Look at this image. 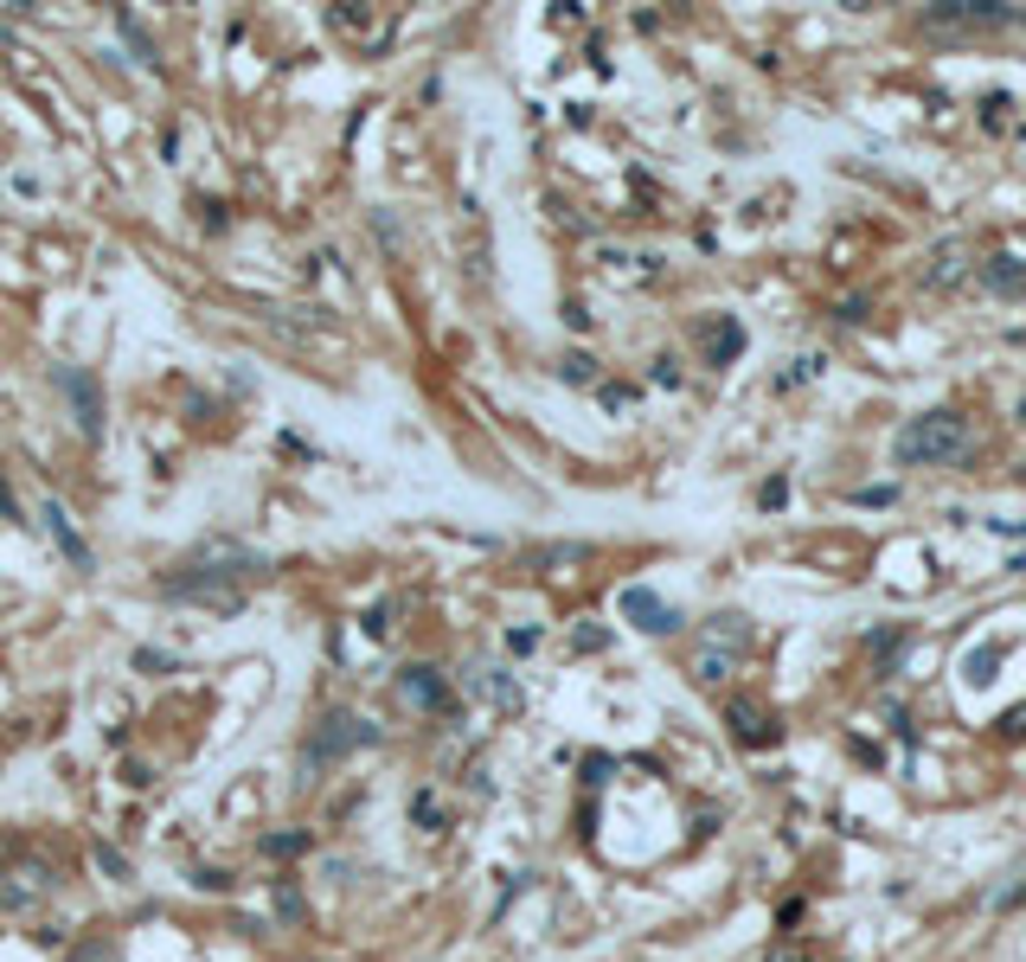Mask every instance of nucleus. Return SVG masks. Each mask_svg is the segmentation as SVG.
<instances>
[{
    "instance_id": "obj_1",
    "label": "nucleus",
    "mask_w": 1026,
    "mask_h": 962,
    "mask_svg": "<svg viewBox=\"0 0 1026 962\" xmlns=\"http://www.w3.org/2000/svg\"><path fill=\"white\" fill-rule=\"evenodd\" d=\"M968 450V423L957 412H924L891 436V463L898 469H924V463H957Z\"/></svg>"
},
{
    "instance_id": "obj_2",
    "label": "nucleus",
    "mask_w": 1026,
    "mask_h": 962,
    "mask_svg": "<svg viewBox=\"0 0 1026 962\" xmlns=\"http://www.w3.org/2000/svg\"><path fill=\"white\" fill-rule=\"evenodd\" d=\"M161 597H174V604H205V610H238V604H244L238 578H231V571H205V565H180L174 578H161Z\"/></svg>"
},
{
    "instance_id": "obj_3",
    "label": "nucleus",
    "mask_w": 1026,
    "mask_h": 962,
    "mask_svg": "<svg viewBox=\"0 0 1026 962\" xmlns=\"http://www.w3.org/2000/svg\"><path fill=\"white\" fill-rule=\"evenodd\" d=\"M372 738H379V725H366L359 712H328V719H321V732L308 738L302 763H308V770H315V763H334V757L359 751V745H372Z\"/></svg>"
},
{
    "instance_id": "obj_4",
    "label": "nucleus",
    "mask_w": 1026,
    "mask_h": 962,
    "mask_svg": "<svg viewBox=\"0 0 1026 962\" xmlns=\"http://www.w3.org/2000/svg\"><path fill=\"white\" fill-rule=\"evenodd\" d=\"M59 392H65L71 412H77V430L97 443V436H103V392H97V379H90L84 366H59Z\"/></svg>"
},
{
    "instance_id": "obj_5",
    "label": "nucleus",
    "mask_w": 1026,
    "mask_h": 962,
    "mask_svg": "<svg viewBox=\"0 0 1026 962\" xmlns=\"http://www.w3.org/2000/svg\"><path fill=\"white\" fill-rule=\"evenodd\" d=\"M622 617L635 622V629H648V635H674L681 629V610L674 604H661L655 591H642V584H629L622 591Z\"/></svg>"
},
{
    "instance_id": "obj_6",
    "label": "nucleus",
    "mask_w": 1026,
    "mask_h": 962,
    "mask_svg": "<svg viewBox=\"0 0 1026 962\" xmlns=\"http://www.w3.org/2000/svg\"><path fill=\"white\" fill-rule=\"evenodd\" d=\"M930 20H937V26H1008V20H1021V13L1001 7V0H937Z\"/></svg>"
},
{
    "instance_id": "obj_7",
    "label": "nucleus",
    "mask_w": 1026,
    "mask_h": 962,
    "mask_svg": "<svg viewBox=\"0 0 1026 962\" xmlns=\"http://www.w3.org/2000/svg\"><path fill=\"white\" fill-rule=\"evenodd\" d=\"M398 699L410 712H449V681L436 668H405L398 674Z\"/></svg>"
},
{
    "instance_id": "obj_8",
    "label": "nucleus",
    "mask_w": 1026,
    "mask_h": 962,
    "mask_svg": "<svg viewBox=\"0 0 1026 962\" xmlns=\"http://www.w3.org/2000/svg\"><path fill=\"white\" fill-rule=\"evenodd\" d=\"M699 648H725V655H745V648H751V622L732 617V610H719V617L699 622Z\"/></svg>"
},
{
    "instance_id": "obj_9",
    "label": "nucleus",
    "mask_w": 1026,
    "mask_h": 962,
    "mask_svg": "<svg viewBox=\"0 0 1026 962\" xmlns=\"http://www.w3.org/2000/svg\"><path fill=\"white\" fill-rule=\"evenodd\" d=\"M46 893H52V873L26 860V866H13V873H7V886H0V904H13V911H26V904H39V898H46Z\"/></svg>"
},
{
    "instance_id": "obj_10",
    "label": "nucleus",
    "mask_w": 1026,
    "mask_h": 962,
    "mask_svg": "<svg viewBox=\"0 0 1026 962\" xmlns=\"http://www.w3.org/2000/svg\"><path fill=\"white\" fill-rule=\"evenodd\" d=\"M732 738L738 745H776V719L763 712V706H751V699H732Z\"/></svg>"
},
{
    "instance_id": "obj_11",
    "label": "nucleus",
    "mask_w": 1026,
    "mask_h": 962,
    "mask_svg": "<svg viewBox=\"0 0 1026 962\" xmlns=\"http://www.w3.org/2000/svg\"><path fill=\"white\" fill-rule=\"evenodd\" d=\"M732 674H738V655H725V648H699L693 655V681L699 687H725Z\"/></svg>"
},
{
    "instance_id": "obj_12",
    "label": "nucleus",
    "mask_w": 1026,
    "mask_h": 962,
    "mask_svg": "<svg viewBox=\"0 0 1026 962\" xmlns=\"http://www.w3.org/2000/svg\"><path fill=\"white\" fill-rule=\"evenodd\" d=\"M46 520H52V540H59V546L71 552V565H77V571H90V546L77 540V527H71V514H65V507H59V501L46 507Z\"/></svg>"
},
{
    "instance_id": "obj_13",
    "label": "nucleus",
    "mask_w": 1026,
    "mask_h": 962,
    "mask_svg": "<svg viewBox=\"0 0 1026 962\" xmlns=\"http://www.w3.org/2000/svg\"><path fill=\"white\" fill-rule=\"evenodd\" d=\"M738 346H745V334H738V321H712V328H706V359H712V366L738 359Z\"/></svg>"
},
{
    "instance_id": "obj_14",
    "label": "nucleus",
    "mask_w": 1026,
    "mask_h": 962,
    "mask_svg": "<svg viewBox=\"0 0 1026 962\" xmlns=\"http://www.w3.org/2000/svg\"><path fill=\"white\" fill-rule=\"evenodd\" d=\"M476 693H487V699H494L501 712H514V706H520V687H514V681H507L501 668H481V674H476Z\"/></svg>"
},
{
    "instance_id": "obj_15",
    "label": "nucleus",
    "mask_w": 1026,
    "mask_h": 962,
    "mask_svg": "<svg viewBox=\"0 0 1026 962\" xmlns=\"http://www.w3.org/2000/svg\"><path fill=\"white\" fill-rule=\"evenodd\" d=\"M995 668H1001V642H981V648L968 655V668H962V674H968V687H988V681H995Z\"/></svg>"
},
{
    "instance_id": "obj_16",
    "label": "nucleus",
    "mask_w": 1026,
    "mask_h": 962,
    "mask_svg": "<svg viewBox=\"0 0 1026 962\" xmlns=\"http://www.w3.org/2000/svg\"><path fill=\"white\" fill-rule=\"evenodd\" d=\"M988 289H1026V270H1021V257H988Z\"/></svg>"
},
{
    "instance_id": "obj_17",
    "label": "nucleus",
    "mask_w": 1026,
    "mask_h": 962,
    "mask_svg": "<svg viewBox=\"0 0 1026 962\" xmlns=\"http://www.w3.org/2000/svg\"><path fill=\"white\" fill-rule=\"evenodd\" d=\"M558 372H565L571 385H591V379H597V359H591V353H565V366H558Z\"/></svg>"
},
{
    "instance_id": "obj_18",
    "label": "nucleus",
    "mask_w": 1026,
    "mask_h": 962,
    "mask_svg": "<svg viewBox=\"0 0 1026 962\" xmlns=\"http://www.w3.org/2000/svg\"><path fill=\"white\" fill-rule=\"evenodd\" d=\"M302 847H308V834H270L264 840V853H276V860H295Z\"/></svg>"
},
{
    "instance_id": "obj_19",
    "label": "nucleus",
    "mask_w": 1026,
    "mask_h": 962,
    "mask_svg": "<svg viewBox=\"0 0 1026 962\" xmlns=\"http://www.w3.org/2000/svg\"><path fill=\"white\" fill-rule=\"evenodd\" d=\"M136 668H148V674H174L180 661H174V655H161V648H141V655H136Z\"/></svg>"
},
{
    "instance_id": "obj_20",
    "label": "nucleus",
    "mask_w": 1026,
    "mask_h": 962,
    "mask_svg": "<svg viewBox=\"0 0 1026 962\" xmlns=\"http://www.w3.org/2000/svg\"><path fill=\"white\" fill-rule=\"evenodd\" d=\"M995 732H1001V738H1026V706L1001 712V719H995Z\"/></svg>"
},
{
    "instance_id": "obj_21",
    "label": "nucleus",
    "mask_w": 1026,
    "mask_h": 962,
    "mask_svg": "<svg viewBox=\"0 0 1026 962\" xmlns=\"http://www.w3.org/2000/svg\"><path fill=\"white\" fill-rule=\"evenodd\" d=\"M571 642L591 655V648H610V629H591V622H584V629H571Z\"/></svg>"
},
{
    "instance_id": "obj_22",
    "label": "nucleus",
    "mask_w": 1026,
    "mask_h": 962,
    "mask_svg": "<svg viewBox=\"0 0 1026 962\" xmlns=\"http://www.w3.org/2000/svg\"><path fill=\"white\" fill-rule=\"evenodd\" d=\"M507 648H514V655H533V648H540V629H507Z\"/></svg>"
},
{
    "instance_id": "obj_23",
    "label": "nucleus",
    "mask_w": 1026,
    "mask_h": 962,
    "mask_svg": "<svg viewBox=\"0 0 1026 962\" xmlns=\"http://www.w3.org/2000/svg\"><path fill=\"white\" fill-rule=\"evenodd\" d=\"M97 860H103V873H116V879H129V860H123L116 847H97Z\"/></svg>"
},
{
    "instance_id": "obj_24",
    "label": "nucleus",
    "mask_w": 1026,
    "mask_h": 962,
    "mask_svg": "<svg viewBox=\"0 0 1026 962\" xmlns=\"http://www.w3.org/2000/svg\"><path fill=\"white\" fill-rule=\"evenodd\" d=\"M276 911H282V917H302V898H295V886H282V893H276Z\"/></svg>"
},
{
    "instance_id": "obj_25",
    "label": "nucleus",
    "mask_w": 1026,
    "mask_h": 962,
    "mask_svg": "<svg viewBox=\"0 0 1026 962\" xmlns=\"http://www.w3.org/2000/svg\"><path fill=\"white\" fill-rule=\"evenodd\" d=\"M629 398H635V392H629V385H604V405H610V412H622V405H629Z\"/></svg>"
},
{
    "instance_id": "obj_26",
    "label": "nucleus",
    "mask_w": 1026,
    "mask_h": 962,
    "mask_svg": "<svg viewBox=\"0 0 1026 962\" xmlns=\"http://www.w3.org/2000/svg\"><path fill=\"white\" fill-rule=\"evenodd\" d=\"M763 962H809V957H802V950H770Z\"/></svg>"
},
{
    "instance_id": "obj_27",
    "label": "nucleus",
    "mask_w": 1026,
    "mask_h": 962,
    "mask_svg": "<svg viewBox=\"0 0 1026 962\" xmlns=\"http://www.w3.org/2000/svg\"><path fill=\"white\" fill-rule=\"evenodd\" d=\"M1021 423H1026V398H1021Z\"/></svg>"
}]
</instances>
